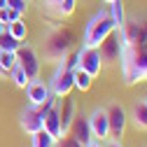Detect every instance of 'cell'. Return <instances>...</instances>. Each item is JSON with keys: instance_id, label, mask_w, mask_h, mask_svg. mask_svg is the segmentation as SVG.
<instances>
[{"instance_id": "603a6c76", "label": "cell", "mask_w": 147, "mask_h": 147, "mask_svg": "<svg viewBox=\"0 0 147 147\" xmlns=\"http://www.w3.org/2000/svg\"><path fill=\"white\" fill-rule=\"evenodd\" d=\"M16 65V51H0V68L9 72Z\"/></svg>"}, {"instance_id": "83f0119b", "label": "cell", "mask_w": 147, "mask_h": 147, "mask_svg": "<svg viewBox=\"0 0 147 147\" xmlns=\"http://www.w3.org/2000/svg\"><path fill=\"white\" fill-rule=\"evenodd\" d=\"M45 3H47V5H49V7H51V9H56V5H59V3H61V0H45Z\"/></svg>"}, {"instance_id": "ba28073f", "label": "cell", "mask_w": 147, "mask_h": 147, "mask_svg": "<svg viewBox=\"0 0 147 147\" xmlns=\"http://www.w3.org/2000/svg\"><path fill=\"white\" fill-rule=\"evenodd\" d=\"M86 121H89V128H91V138H96L100 142L110 138V124H107L105 107H94L91 115L86 117Z\"/></svg>"}, {"instance_id": "3957f363", "label": "cell", "mask_w": 147, "mask_h": 147, "mask_svg": "<svg viewBox=\"0 0 147 147\" xmlns=\"http://www.w3.org/2000/svg\"><path fill=\"white\" fill-rule=\"evenodd\" d=\"M117 30L112 16H110V12H96L94 16L89 19L86 28H84V35H82V47H98L107 35H112Z\"/></svg>"}, {"instance_id": "cb8c5ba5", "label": "cell", "mask_w": 147, "mask_h": 147, "mask_svg": "<svg viewBox=\"0 0 147 147\" xmlns=\"http://www.w3.org/2000/svg\"><path fill=\"white\" fill-rule=\"evenodd\" d=\"M77 9V0H61V3L56 5V12L61 16H70V14H75Z\"/></svg>"}, {"instance_id": "4fadbf2b", "label": "cell", "mask_w": 147, "mask_h": 147, "mask_svg": "<svg viewBox=\"0 0 147 147\" xmlns=\"http://www.w3.org/2000/svg\"><path fill=\"white\" fill-rule=\"evenodd\" d=\"M68 133H70V136H75L82 145H86V142L91 140V128H89L86 117L77 112V115H75V119H72V124H70V128H68Z\"/></svg>"}, {"instance_id": "f1b7e54d", "label": "cell", "mask_w": 147, "mask_h": 147, "mask_svg": "<svg viewBox=\"0 0 147 147\" xmlns=\"http://www.w3.org/2000/svg\"><path fill=\"white\" fill-rule=\"evenodd\" d=\"M107 147H124V145H121V140H110Z\"/></svg>"}, {"instance_id": "5bb4252c", "label": "cell", "mask_w": 147, "mask_h": 147, "mask_svg": "<svg viewBox=\"0 0 147 147\" xmlns=\"http://www.w3.org/2000/svg\"><path fill=\"white\" fill-rule=\"evenodd\" d=\"M42 128H45L49 136H54V138H61V136H63V131H61V117H59V100H56V105H54L49 112L42 117Z\"/></svg>"}, {"instance_id": "484cf974", "label": "cell", "mask_w": 147, "mask_h": 147, "mask_svg": "<svg viewBox=\"0 0 147 147\" xmlns=\"http://www.w3.org/2000/svg\"><path fill=\"white\" fill-rule=\"evenodd\" d=\"M7 7H12V9H16V12L26 14V9H28V0H7Z\"/></svg>"}, {"instance_id": "7c38bea8", "label": "cell", "mask_w": 147, "mask_h": 147, "mask_svg": "<svg viewBox=\"0 0 147 147\" xmlns=\"http://www.w3.org/2000/svg\"><path fill=\"white\" fill-rule=\"evenodd\" d=\"M75 115H77L75 100H72V98H68V96L59 98V117H61V131H63V136L68 133V128H70L72 119H75Z\"/></svg>"}, {"instance_id": "9a60e30c", "label": "cell", "mask_w": 147, "mask_h": 147, "mask_svg": "<svg viewBox=\"0 0 147 147\" xmlns=\"http://www.w3.org/2000/svg\"><path fill=\"white\" fill-rule=\"evenodd\" d=\"M131 119H133V126L140 128V131H147V105L145 100H138L131 110Z\"/></svg>"}, {"instance_id": "e0dca14e", "label": "cell", "mask_w": 147, "mask_h": 147, "mask_svg": "<svg viewBox=\"0 0 147 147\" xmlns=\"http://www.w3.org/2000/svg\"><path fill=\"white\" fill-rule=\"evenodd\" d=\"M110 16H112V21H115V26L117 28H121L124 26V21H126V12H124V3L121 0H112L110 3Z\"/></svg>"}, {"instance_id": "9c48e42d", "label": "cell", "mask_w": 147, "mask_h": 147, "mask_svg": "<svg viewBox=\"0 0 147 147\" xmlns=\"http://www.w3.org/2000/svg\"><path fill=\"white\" fill-rule=\"evenodd\" d=\"M26 94H28V100H30V105H42L49 96H51V91H49V84L45 82V80H30L28 84H26Z\"/></svg>"}, {"instance_id": "2e32d148", "label": "cell", "mask_w": 147, "mask_h": 147, "mask_svg": "<svg viewBox=\"0 0 147 147\" xmlns=\"http://www.w3.org/2000/svg\"><path fill=\"white\" fill-rule=\"evenodd\" d=\"M91 84H94V77H91L89 72H84L82 68H75V70H72V86H75V89L89 91Z\"/></svg>"}, {"instance_id": "8992f818", "label": "cell", "mask_w": 147, "mask_h": 147, "mask_svg": "<svg viewBox=\"0 0 147 147\" xmlns=\"http://www.w3.org/2000/svg\"><path fill=\"white\" fill-rule=\"evenodd\" d=\"M16 65H19L28 80H38L40 77V56L30 45H21L16 49Z\"/></svg>"}, {"instance_id": "4dcf8cb0", "label": "cell", "mask_w": 147, "mask_h": 147, "mask_svg": "<svg viewBox=\"0 0 147 147\" xmlns=\"http://www.w3.org/2000/svg\"><path fill=\"white\" fill-rule=\"evenodd\" d=\"M5 75H7V72H5V70H3V68H0V77H5Z\"/></svg>"}, {"instance_id": "52a82bcc", "label": "cell", "mask_w": 147, "mask_h": 147, "mask_svg": "<svg viewBox=\"0 0 147 147\" xmlns=\"http://www.w3.org/2000/svg\"><path fill=\"white\" fill-rule=\"evenodd\" d=\"M77 68H82L84 72H89L91 77H98L100 70H103V61H100L98 47H82L77 51Z\"/></svg>"}, {"instance_id": "ffe728a7", "label": "cell", "mask_w": 147, "mask_h": 147, "mask_svg": "<svg viewBox=\"0 0 147 147\" xmlns=\"http://www.w3.org/2000/svg\"><path fill=\"white\" fill-rule=\"evenodd\" d=\"M30 138H33V147H54V142H56V138L49 136L45 128H40V131L33 133Z\"/></svg>"}, {"instance_id": "1f68e13d", "label": "cell", "mask_w": 147, "mask_h": 147, "mask_svg": "<svg viewBox=\"0 0 147 147\" xmlns=\"http://www.w3.org/2000/svg\"><path fill=\"white\" fill-rule=\"evenodd\" d=\"M3 30H5V26H3V24H0V33H3Z\"/></svg>"}, {"instance_id": "44dd1931", "label": "cell", "mask_w": 147, "mask_h": 147, "mask_svg": "<svg viewBox=\"0 0 147 147\" xmlns=\"http://www.w3.org/2000/svg\"><path fill=\"white\" fill-rule=\"evenodd\" d=\"M21 12H16V9H12V7H0V24H3L5 28L12 24V21H16V19H21Z\"/></svg>"}, {"instance_id": "836d02e7", "label": "cell", "mask_w": 147, "mask_h": 147, "mask_svg": "<svg viewBox=\"0 0 147 147\" xmlns=\"http://www.w3.org/2000/svg\"><path fill=\"white\" fill-rule=\"evenodd\" d=\"M145 105H147V96H145Z\"/></svg>"}, {"instance_id": "7a4b0ae2", "label": "cell", "mask_w": 147, "mask_h": 147, "mask_svg": "<svg viewBox=\"0 0 147 147\" xmlns=\"http://www.w3.org/2000/svg\"><path fill=\"white\" fill-rule=\"evenodd\" d=\"M77 68V51H68L63 59H59V65L51 75V82H49V91L56 98H63V96H70V91L75 89L72 86V70Z\"/></svg>"}, {"instance_id": "4316f807", "label": "cell", "mask_w": 147, "mask_h": 147, "mask_svg": "<svg viewBox=\"0 0 147 147\" xmlns=\"http://www.w3.org/2000/svg\"><path fill=\"white\" fill-rule=\"evenodd\" d=\"M84 147H103V142H100V140H96V138H91V140H89Z\"/></svg>"}, {"instance_id": "7402d4cb", "label": "cell", "mask_w": 147, "mask_h": 147, "mask_svg": "<svg viewBox=\"0 0 147 147\" xmlns=\"http://www.w3.org/2000/svg\"><path fill=\"white\" fill-rule=\"evenodd\" d=\"M7 75H9V77H12V82H14V84H16V86H19V89H26V84H28V82H30V80H28V77H26V72H24V70H21V68H19V65H14V68H12V70H9V72H7Z\"/></svg>"}, {"instance_id": "ac0fdd59", "label": "cell", "mask_w": 147, "mask_h": 147, "mask_svg": "<svg viewBox=\"0 0 147 147\" xmlns=\"http://www.w3.org/2000/svg\"><path fill=\"white\" fill-rule=\"evenodd\" d=\"M21 45H24V42H21V40H16L14 35H9L7 28L0 33V51H16Z\"/></svg>"}, {"instance_id": "5b68a950", "label": "cell", "mask_w": 147, "mask_h": 147, "mask_svg": "<svg viewBox=\"0 0 147 147\" xmlns=\"http://www.w3.org/2000/svg\"><path fill=\"white\" fill-rule=\"evenodd\" d=\"M105 112H107V124H110V138H112V140H121V136L126 131V121H128L126 107L121 103L112 100L105 107Z\"/></svg>"}, {"instance_id": "277c9868", "label": "cell", "mask_w": 147, "mask_h": 147, "mask_svg": "<svg viewBox=\"0 0 147 147\" xmlns=\"http://www.w3.org/2000/svg\"><path fill=\"white\" fill-rule=\"evenodd\" d=\"M72 42H75V38H72V33L68 28L51 30L45 38V54H47V59H51V61L63 59L65 54L72 49Z\"/></svg>"}, {"instance_id": "f546056e", "label": "cell", "mask_w": 147, "mask_h": 147, "mask_svg": "<svg viewBox=\"0 0 147 147\" xmlns=\"http://www.w3.org/2000/svg\"><path fill=\"white\" fill-rule=\"evenodd\" d=\"M0 7H7V0H0Z\"/></svg>"}, {"instance_id": "d6986e66", "label": "cell", "mask_w": 147, "mask_h": 147, "mask_svg": "<svg viewBox=\"0 0 147 147\" xmlns=\"http://www.w3.org/2000/svg\"><path fill=\"white\" fill-rule=\"evenodd\" d=\"M7 30H9V35H14L16 40H26V35H28V26H26V21H24V16L21 19H16V21H12L9 26H7Z\"/></svg>"}, {"instance_id": "8fae6325", "label": "cell", "mask_w": 147, "mask_h": 147, "mask_svg": "<svg viewBox=\"0 0 147 147\" xmlns=\"http://www.w3.org/2000/svg\"><path fill=\"white\" fill-rule=\"evenodd\" d=\"M98 51H100V61H105V63L119 61V35H117V30L112 35H107L98 45Z\"/></svg>"}, {"instance_id": "d4e9b609", "label": "cell", "mask_w": 147, "mask_h": 147, "mask_svg": "<svg viewBox=\"0 0 147 147\" xmlns=\"http://www.w3.org/2000/svg\"><path fill=\"white\" fill-rule=\"evenodd\" d=\"M54 147H84L75 136H70V133H65V136H61V138H56V142H54Z\"/></svg>"}, {"instance_id": "6da1fadb", "label": "cell", "mask_w": 147, "mask_h": 147, "mask_svg": "<svg viewBox=\"0 0 147 147\" xmlns=\"http://www.w3.org/2000/svg\"><path fill=\"white\" fill-rule=\"evenodd\" d=\"M119 35V65L126 86L147 82V16L126 19Z\"/></svg>"}, {"instance_id": "30bf717a", "label": "cell", "mask_w": 147, "mask_h": 147, "mask_svg": "<svg viewBox=\"0 0 147 147\" xmlns=\"http://www.w3.org/2000/svg\"><path fill=\"white\" fill-rule=\"evenodd\" d=\"M19 124H21V128H24L28 136L38 133L40 128H42V115H40V110L35 107V105L26 107L24 112H21V117H19Z\"/></svg>"}, {"instance_id": "d6a6232c", "label": "cell", "mask_w": 147, "mask_h": 147, "mask_svg": "<svg viewBox=\"0 0 147 147\" xmlns=\"http://www.w3.org/2000/svg\"><path fill=\"white\" fill-rule=\"evenodd\" d=\"M103 3H107V5H110V3H112V0H103Z\"/></svg>"}]
</instances>
